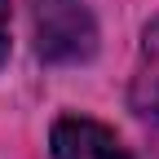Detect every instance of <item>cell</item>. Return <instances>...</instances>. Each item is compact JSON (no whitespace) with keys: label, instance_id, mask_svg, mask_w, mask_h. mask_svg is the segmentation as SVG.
Returning <instances> with one entry per match:
<instances>
[{"label":"cell","instance_id":"cell-1","mask_svg":"<svg viewBox=\"0 0 159 159\" xmlns=\"http://www.w3.org/2000/svg\"><path fill=\"white\" fill-rule=\"evenodd\" d=\"M97 49L93 13L80 0H49L35 9V53L44 62H84Z\"/></svg>","mask_w":159,"mask_h":159},{"label":"cell","instance_id":"cell-2","mask_svg":"<svg viewBox=\"0 0 159 159\" xmlns=\"http://www.w3.org/2000/svg\"><path fill=\"white\" fill-rule=\"evenodd\" d=\"M49 146H53V159H133L106 124L84 115H62L49 133Z\"/></svg>","mask_w":159,"mask_h":159},{"label":"cell","instance_id":"cell-3","mask_svg":"<svg viewBox=\"0 0 159 159\" xmlns=\"http://www.w3.org/2000/svg\"><path fill=\"white\" fill-rule=\"evenodd\" d=\"M133 111L137 115H159V18L142 31V53L133 71Z\"/></svg>","mask_w":159,"mask_h":159},{"label":"cell","instance_id":"cell-4","mask_svg":"<svg viewBox=\"0 0 159 159\" xmlns=\"http://www.w3.org/2000/svg\"><path fill=\"white\" fill-rule=\"evenodd\" d=\"M9 57V0H0V66Z\"/></svg>","mask_w":159,"mask_h":159}]
</instances>
